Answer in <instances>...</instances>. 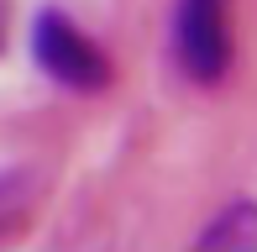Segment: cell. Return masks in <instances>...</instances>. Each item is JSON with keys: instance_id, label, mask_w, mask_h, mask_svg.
I'll return each mask as SVG.
<instances>
[{"instance_id": "cell-1", "label": "cell", "mask_w": 257, "mask_h": 252, "mask_svg": "<svg viewBox=\"0 0 257 252\" xmlns=\"http://www.w3.org/2000/svg\"><path fill=\"white\" fill-rule=\"evenodd\" d=\"M32 63L48 79L53 89H68V95H105L115 79L110 53L68 16L63 6H42L32 16Z\"/></svg>"}, {"instance_id": "cell-2", "label": "cell", "mask_w": 257, "mask_h": 252, "mask_svg": "<svg viewBox=\"0 0 257 252\" xmlns=\"http://www.w3.org/2000/svg\"><path fill=\"white\" fill-rule=\"evenodd\" d=\"M168 53H173V68L194 89H220L231 79V63H236L231 0H173Z\"/></svg>"}, {"instance_id": "cell-3", "label": "cell", "mask_w": 257, "mask_h": 252, "mask_svg": "<svg viewBox=\"0 0 257 252\" xmlns=\"http://www.w3.org/2000/svg\"><path fill=\"white\" fill-rule=\"evenodd\" d=\"M194 247L200 252H257V200L241 194V200L220 205V210L200 226Z\"/></svg>"}, {"instance_id": "cell-4", "label": "cell", "mask_w": 257, "mask_h": 252, "mask_svg": "<svg viewBox=\"0 0 257 252\" xmlns=\"http://www.w3.org/2000/svg\"><path fill=\"white\" fill-rule=\"evenodd\" d=\"M27 200H32V174L27 168H6L0 174V231L27 210Z\"/></svg>"}, {"instance_id": "cell-5", "label": "cell", "mask_w": 257, "mask_h": 252, "mask_svg": "<svg viewBox=\"0 0 257 252\" xmlns=\"http://www.w3.org/2000/svg\"><path fill=\"white\" fill-rule=\"evenodd\" d=\"M6 37H11V21H6V0H0V48H6Z\"/></svg>"}]
</instances>
